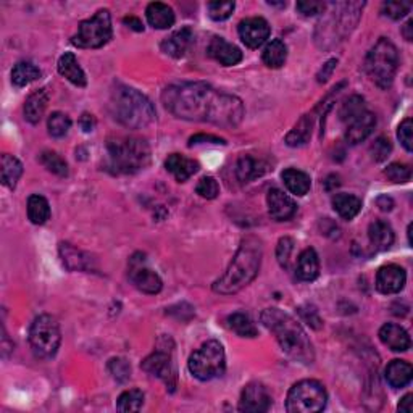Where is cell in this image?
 <instances>
[{
    "label": "cell",
    "instance_id": "cell-1",
    "mask_svg": "<svg viewBox=\"0 0 413 413\" xmlns=\"http://www.w3.org/2000/svg\"><path fill=\"white\" fill-rule=\"evenodd\" d=\"M162 102L173 117L187 121L236 127L244 118V103L239 97L200 81L172 84L163 90Z\"/></svg>",
    "mask_w": 413,
    "mask_h": 413
},
{
    "label": "cell",
    "instance_id": "cell-2",
    "mask_svg": "<svg viewBox=\"0 0 413 413\" xmlns=\"http://www.w3.org/2000/svg\"><path fill=\"white\" fill-rule=\"evenodd\" d=\"M263 257L262 242L253 236H247L242 239L241 246L231 260L228 270L221 278L214 283V291L216 294L231 296L249 286L260 271Z\"/></svg>",
    "mask_w": 413,
    "mask_h": 413
},
{
    "label": "cell",
    "instance_id": "cell-3",
    "mask_svg": "<svg viewBox=\"0 0 413 413\" xmlns=\"http://www.w3.org/2000/svg\"><path fill=\"white\" fill-rule=\"evenodd\" d=\"M262 323L275 334L279 347L291 358L300 363H313L315 350L307 333L299 321L279 308H266L262 312Z\"/></svg>",
    "mask_w": 413,
    "mask_h": 413
},
{
    "label": "cell",
    "instance_id": "cell-4",
    "mask_svg": "<svg viewBox=\"0 0 413 413\" xmlns=\"http://www.w3.org/2000/svg\"><path fill=\"white\" fill-rule=\"evenodd\" d=\"M110 110L113 118L130 130H142L155 120V108L147 97L123 84L112 90Z\"/></svg>",
    "mask_w": 413,
    "mask_h": 413
},
{
    "label": "cell",
    "instance_id": "cell-5",
    "mask_svg": "<svg viewBox=\"0 0 413 413\" xmlns=\"http://www.w3.org/2000/svg\"><path fill=\"white\" fill-rule=\"evenodd\" d=\"M365 4L360 2H336L328 4L325 14H328L323 20L318 23L317 44L321 48L331 47L338 42L344 41L350 33L354 31L358 20H360L362 10Z\"/></svg>",
    "mask_w": 413,
    "mask_h": 413
},
{
    "label": "cell",
    "instance_id": "cell-6",
    "mask_svg": "<svg viewBox=\"0 0 413 413\" xmlns=\"http://www.w3.org/2000/svg\"><path fill=\"white\" fill-rule=\"evenodd\" d=\"M150 163V147L145 139L126 136L107 144V169L113 174H132Z\"/></svg>",
    "mask_w": 413,
    "mask_h": 413
},
{
    "label": "cell",
    "instance_id": "cell-7",
    "mask_svg": "<svg viewBox=\"0 0 413 413\" xmlns=\"http://www.w3.org/2000/svg\"><path fill=\"white\" fill-rule=\"evenodd\" d=\"M399 68V52L397 47L390 39L381 38L376 44L370 48L365 70L376 86L387 89L392 84L394 78Z\"/></svg>",
    "mask_w": 413,
    "mask_h": 413
},
{
    "label": "cell",
    "instance_id": "cell-8",
    "mask_svg": "<svg viewBox=\"0 0 413 413\" xmlns=\"http://www.w3.org/2000/svg\"><path fill=\"white\" fill-rule=\"evenodd\" d=\"M187 368L194 378L200 381H210L221 376L226 370V355L223 345L218 341H206L196 352H192Z\"/></svg>",
    "mask_w": 413,
    "mask_h": 413
},
{
    "label": "cell",
    "instance_id": "cell-9",
    "mask_svg": "<svg viewBox=\"0 0 413 413\" xmlns=\"http://www.w3.org/2000/svg\"><path fill=\"white\" fill-rule=\"evenodd\" d=\"M328 394L317 380H302L291 387L286 399L289 413H318L325 410Z\"/></svg>",
    "mask_w": 413,
    "mask_h": 413
},
{
    "label": "cell",
    "instance_id": "cell-10",
    "mask_svg": "<svg viewBox=\"0 0 413 413\" xmlns=\"http://www.w3.org/2000/svg\"><path fill=\"white\" fill-rule=\"evenodd\" d=\"M29 344H31L36 357L46 358V360L56 357L60 344H62L58 321L52 315H39L29 330Z\"/></svg>",
    "mask_w": 413,
    "mask_h": 413
},
{
    "label": "cell",
    "instance_id": "cell-11",
    "mask_svg": "<svg viewBox=\"0 0 413 413\" xmlns=\"http://www.w3.org/2000/svg\"><path fill=\"white\" fill-rule=\"evenodd\" d=\"M112 39V16L108 10H99L78 26V33L71 38V44L78 48H100Z\"/></svg>",
    "mask_w": 413,
    "mask_h": 413
},
{
    "label": "cell",
    "instance_id": "cell-12",
    "mask_svg": "<svg viewBox=\"0 0 413 413\" xmlns=\"http://www.w3.org/2000/svg\"><path fill=\"white\" fill-rule=\"evenodd\" d=\"M141 368L152 376L160 378L169 390L174 391L176 387V370L173 365L172 350L157 349L154 354H150L147 358H144Z\"/></svg>",
    "mask_w": 413,
    "mask_h": 413
},
{
    "label": "cell",
    "instance_id": "cell-13",
    "mask_svg": "<svg viewBox=\"0 0 413 413\" xmlns=\"http://www.w3.org/2000/svg\"><path fill=\"white\" fill-rule=\"evenodd\" d=\"M271 407V396L262 382H249L242 390L239 410L247 413H263Z\"/></svg>",
    "mask_w": 413,
    "mask_h": 413
},
{
    "label": "cell",
    "instance_id": "cell-14",
    "mask_svg": "<svg viewBox=\"0 0 413 413\" xmlns=\"http://www.w3.org/2000/svg\"><path fill=\"white\" fill-rule=\"evenodd\" d=\"M239 38L241 41L249 48H258L260 46H263L266 39L270 38L271 28L268 21L265 20L262 16H252V18H246L239 23L238 28Z\"/></svg>",
    "mask_w": 413,
    "mask_h": 413
},
{
    "label": "cell",
    "instance_id": "cell-15",
    "mask_svg": "<svg viewBox=\"0 0 413 413\" xmlns=\"http://www.w3.org/2000/svg\"><path fill=\"white\" fill-rule=\"evenodd\" d=\"M407 281L405 270L399 265H385L376 273V289L381 294H397L404 289Z\"/></svg>",
    "mask_w": 413,
    "mask_h": 413
},
{
    "label": "cell",
    "instance_id": "cell-16",
    "mask_svg": "<svg viewBox=\"0 0 413 413\" xmlns=\"http://www.w3.org/2000/svg\"><path fill=\"white\" fill-rule=\"evenodd\" d=\"M266 205H268L270 216L276 221H288L297 211V204L294 200L276 187H273L266 194Z\"/></svg>",
    "mask_w": 413,
    "mask_h": 413
},
{
    "label": "cell",
    "instance_id": "cell-17",
    "mask_svg": "<svg viewBox=\"0 0 413 413\" xmlns=\"http://www.w3.org/2000/svg\"><path fill=\"white\" fill-rule=\"evenodd\" d=\"M376 126V117L365 110L362 115H358L357 118L350 120L347 123V130H345V141L350 145H355L358 142H363L365 139L372 135Z\"/></svg>",
    "mask_w": 413,
    "mask_h": 413
},
{
    "label": "cell",
    "instance_id": "cell-18",
    "mask_svg": "<svg viewBox=\"0 0 413 413\" xmlns=\"http://www.w3.org/2000/svg\"><path fill=\"white\" fill-rule=\"evenodd\" d=\"M209 56L223 66H234L242 60L241 48L223 38H218V36L210 41Z\"/></svg>",
    "mask_w": 413,
    "mask_h": 413
},
{
    "label": "cell",
    "instance_id": "cell-19",
    "mask_svg": "<svg viewBox=\"0 0 413 413\" xmlns=\"http://www.w3.org/2000/svg\"><path fill=\"white\" fill-rule=\"evenodd\" d=\"M131 281L141 293L150 296L159 294L163 288L162 279L155 271L139 266L135 262H131Z\"/></svg>",
    "mask_w": 413,
    "mask_h": 413
},
{
    "label": "cell",
    "instance_id": "cell-20",
    "mask_svg": "<svg viewBox=\"0 0 413 413\" xmlns=\"http://www.w3.org/2000/svg\"><path fill=\"white\" fill-rule=\"evenodd\" d=\"M194 41V33L189 26H184L174 31L169 38L162 42V52L173 58L184 57V53L189 51Z\"/></svg>",
    "mask_w": 413,
    "mask_h": 413
},
{
    "label": "cell",
    "instance_id": "cell-21",
    "mask_svg": "<svg viewBox=\"0 0 413 413\" xmlns=\"http://www.w3.org/2000/svg\"><path fill=\"white\" fill-rule=\"evenodd\" d=\"M380 339L386 347H390L394 352H407L412 345L409 333L402 326L394 323H386L381 326Z\"/></svg>",
    "mask_w": 413,
    "mask_h": 413
},
{
    "label": "cell",
    "instance_id": "cell-22",
    "mask_svg": "<svg viewBox=\"0 0 413 413\" xmlns=\"http://www.w3.org/2000/svg\"><path fill=\"white\" fill-rule=\"evenodd\" d=\"M165 168L167 172L172 173L178 183H184L191 178L192 174H196L199 172V162L187 159L184 155L179 154H172L168 155V159L165 160Z\"/></svg>",
    "mask_w": 413,
    "mask_h": 413
},
{
    "label": "cell",
    "instance_id": "cell-23",
    "mask_svg": "<svg viewBox=\"0 0 413 413\" xmlns=\"http://www.w3.org/2000/svg\"><path fill=\"white\" fill-rule=\"evenodd\" d=\"M60 257H62L63 265L70 271H84L93 268V260L88 253H84L80 249L68 244V242H62L58 247Z\"/></svg>",
    "mask_w": 413,
    "mask_h": 413
},
{
    "label": "cell",
    "instance_id": "cell-24",
    "mask_svg": "<svg viewBox=\"0 0 413 413\" xmlns=\"http://www.w3.org/2000/svg\"><path fill=\"white\" fill-rule=\"evenodd\" d=\"M58 73L62 75L65 80H68L71 84H75L78 88H84L88 84L86 75H84L83 68L78 63V58L75 53L65 52L62 57L58 58Z\"/></svg>",
    "mask_w": 413,
    "mask_h": 413
},
{
    "label": "cell",
    "instance_id": "cell-25",
    "mask_svg": "<svg viewBox=\"0 0 413 413\" xmlns=\"http://www.w3.org/2000/svg\"><path fill=\"white\" fill-rule=\"evenodd\" d=\"M296 275L302 281H315L320 275V260L318 253L315 252V249L308 247L297 258L296 266Z\"/></svg>",
    "mask_w": 413,
    "mask_h": 413
},
{
    "label": "cell",
    "instance_id": "cell-26",
    "mask_svg": "<svg viewBox=\"0 0 413 413\" xmlns=\"http://www.w3.org/2000/svg\"><path fill=\"white\" fill-rule=\"evenodd\" d=\"M145 16H147L149 24L154 29H168L174 24V11L167 4L152 2L145 9Z\"/></svg>",
    "mask_w": 413,
    "mask_h": 413
},
{
    "label": "cell",
    "instance_id": "cell-27",
    "mask_svg": "<svg viewBox=\"0 0 413 413\" xmlns=\"http://www.w3.org/2000/svg\"><path fill=\"white\" fill-rule=\"evenodd\" d=\"M368 238L375 251H387L394 242V229L385 220H375L368 226Z\"/></svg>",
    "mask_w": 413,
    "mask_h": 413
},
{
    "label": "cell",
    "instance_id": "cell-28",
    "mask_svg": "<svg viewBox=\"0 0 413 413\" xmlns=\"http://www.w3.org/2000/svg\"><path fill=\"white\" fill-rule=\"evenodd\" d=\"M386 381L394 390H402L407 385H410L413 368L409 362L405 360H392L386 367Z\"/></svg>",
    "mask_w": 413,
    "mask_h": 413
},
{
    "label": "cell",
    "instance_id": "cell-29",
    "mask_svg": "<svg viewBox=\"0 0 413 413\" xmlns=\"http://www.w3.org/2000/svg\"><path fill=\"white\" fill-rule=\"evenodd\" d=\"M266 172V163L252 155H242L236 165V176L241 183H251V181L260 178Z\"/></svg>",
    "mask_w": 413,
    "mask_h": 413
},
{
    "label": "cell",
    "instance_id": "cell-30",
    "mask_svg": "<svg viewBox=\"0 0 413 413\" xmlns=\"http://www.w3.org/2000/svg\"><path fill=\"white\" fill-rule=\"evenodd\" d=\"M48 103V93L47 89H38L33 94H29L24 103V118L31 125H38L41 118L44 117V112Z\"/></svg>",
    "mask_w": 413,
    "mask_h": 413
},
{
    "label": "cell",
    "instance_id": "cell-31",
    "mask_svg": "<svg viewBox=\"0 0 413 413\" xmlns=\"http://www.w3.org/2000/svg\"><path fill=\"white\" fill-rule=\"evenodd\" d=\"M281 178L284 186L288 187V191L297 197H303L310 191V187H312V179H310V176L300 172V169L296 168L284 169Z\"/></svg>",
    "mask_w": 413,
    "mask_h": 413
},
{
    "label": "cell",
    "instance_id": "cell-32",
    "mask_svg": "<svg viewBox=\"0 0 413 413\" xmlns=\"http://www.w3.org/2000/svg\"><path fill=\"white\" fill-rule=\"evenodd\" d=\"M333 209L336 214L344 218V220H354V218L360 214L362 210V200L354 194H336L331 200Z\"/></svg>",
    "mask_w": 413,
    "mask_h": 413
},
{
    "label": "cell",
    "instance_id": "cell-33",
    "mask_svg": "<svg viewBox=\"0 0 413 413\" xmlns=\"http://www.w3.org/2000/svg\"><path fill=\"white\" fill-rule=\"evenodd\" d=\"M0 167H2L0 168L2 169V184L14 191L23 174L21 162L14 155L4 154L2 159H0Z\"/></svg>",
    "mask_w": 413,
    "mask_h": 413
},
{
    "label": "cell",
    "instance_id": "cell-34",
    "mask_svg": "<svg viewBox=\"0 0 413 413\" xmlns=\"http://www.w3.org/2000/svg\"><path fill=\"white\" fill-rule=\"evenodd\" d=\"M263 63L268 66V68L278 70L286 63L288 58V47L281 39H273L271 42L266 44L262 53Z\"/></svg>",
    "mask_w": 413,
    "mask_h": 413
},
{
    "label": "cell",
    "instance_id": "cell-35",
    "mask_svg": "<svg viewBox=\"0 0 413 413\" xmlns=\"http://www.w3.org/2000/svg\"><path fill=\"white\" fill-rule=\"evenodd\" d=\"M312 126L313 118L310 115H303L286 136V144L289 147H300V145L307 144L310 136H312Z\"/></svg>",
    "mask_w": 413,
    "mask_h": 413
},
{
    "label": "cell",
    "instance_id": "cell-36",
    "mask_svg": "<svg viewBox=\"0 0 413 413\" xmlns=\"http://www.w3.org/2000/svg\"><path fill=\"white\" fill-rule=\"evenodd\" d=\"M41 70L31 62H20L14 66L11 70V83L15 88H24L33 81L39 80Z\"/></svg>",
    "mask_w": 413,
    "mask_h": 413
},
{
    "label": "cell",
    "instance_id": "cell-37",
    "mask_svg": "<svg viewBox=\"0 0 413 413\" xmlns=\"http://www.w3.org/2000/svg\"><path fill=\"white\" fill-rule=\"evenodd\" d=\"M28 218L33 224H44L51 218V205L46 197L34 194L28 199Z\"/></svg>",
    "mask_w": 413,
    "mask_h": 413
},
{
    "label": "cell",
    "instance_id": "cell-38",
    "mask_svg": "<svg viewBox=\"0 0 413 413\" xmlns=\"http://www.w3.org/2000/svg\"><path fill=\"white\" fill-rule=\"evenodd\" d=\"M228 326L241 338H255L258 334L257 326L253 325L251 317L242 312H236L228 317Z\"/></svg>",
    "mask_w": 413,
    "mask_h": 413
},
{
    "label": "cell",
    "instance_id": "cell-39",
    "mask_svg": "<svg viewBox=\"0 0 413 413\" xmlns=\"http://www.w3.org/2000/svg\"><path fill=\"white\" fill-rule=\"evenodd\" d=\"M39 162L47 168L48 172L60 176V178H66L68 176V163L65 162L62 155H58L57 152L44 150L39 155Z\"/></svg>",
    "mask_w": 413,
    "mask_h": 413
},
{
    "label": "cell",
    "instance_id": "cell-40",
    "mask_svg": "<svg viewBox=\"0 0 413 413\" xmlns=\"http://www.w3.org/2000/svg\"><path fill=\"white\" fill-rule=\"evenodd\" d=\"M144 405V392L139 390L125 391L117 400L118 412H139Z\"/></svg>",
    "mask_w": 413,
    "mask_h": 413
},
{
    "label": "cell",
    "instance_id": "cell-41",
    "mask_svg": "<svg viewBox=\"0 0 413 413\" xmlns=\"http://www.w3.org/2000/svg\"><path fill=\"white\" fill-rule=\"evenodd\" d=\"M71 127V118L68 115H65L62 112H53L47 120V130L48 135L52 137H63L68 135Z\"/></svg>",
    "mask_w": 413,
    "mask_h": 413
},
{
    "label": "cell",
    "instance_id": "cell-42",
    "mask_svg": "<svg viewBox=\"0 0 413 413\" xmlns=\"http://www.w3.org/2000/svg\"><path fill=\"white\" fill-rule=\"evenodd\" d=\"M365 110H367L365 100H363L360 95H352L350 99H347L343 103L341 110H339V118L347 125L350 120L357 118L358 115H362Z\"/></svg>",
    "mask_w": 413,
    "mask_h": 413
},
{
    "label": "cell",
    "instance_id": "cell-43",
    "mask_svg": "<svg viewBox=\"0 0 413 413\" xmlns=\"http://www.w3.org/2000/svg\"><path fill=\"white\" fill-rule=\"evenodd\" d=\"M236 9L234 2H209L206 4V11H209V16L214 21H224L233 15V11Z\"/></svg>",
    "mask_w": 413,
    "mask_h": 413
},
{
    "label": "cell",
    "instance_id": "cell-44",
    "mask_svg": "<svg viewBox=\"0 0 413 413\" xmlns=\"http://www.w3.org/2000/svg\"><path fill=\"white\" fill-rule=\"evenodd\" d=\"M108 372L113 376V380H117L118 382H125L130 380L131 376V365L127 363V360L125 358H112V360H108Z\"/></svg>",
    "mask_w": 413,
    "mask_h": 413
},
{
    "label": "cell",
    "instance_id": "cell-45",
    "mask_svg": "<svg viewBox=\"0 0 413 413\" xmlns=\"http://www.w3.org/2000/svg\"><path fill=\"white\" fill-rule=\"evenodd\" d=\"M385 174L392 181V183H409L412 179V169L409 165H405V163H391V165L385 169Z\"/></svg>",
    "mask_w": 413,
    "mask_h": 413
},
{
    "label": "cell",
    "instance_id": "cell-46",
    "mask_svg": "<svg viewBox=\"0 0 413 413\" xmlns=\"http://www.w3.org/2000/svg\"><path fill=\"white\" fill-rule=\"evenodd\" d=\"M412 10V4L409 2H385L381 7L382 15L391 18V20H402L409 15Z\"/></svg>",
    "mask_w": 413,
    "mask_h": 413
},
{
    "label": "cell",
    "instance_id": "cell-47",
    "mask_svg": "<svg viewBox=\"0 0 413 413\" xmlns=\"http://www.w3.org/2000/svg\"><path fill=\"white\" fill-rule=\"evenodd\" d=\"M392 150V144L387 137H378L370 145V155L375 162H385Z\"/></svg>",
    "mask_w": 413,
    "mask_h": 413
},
{
    "label": "cell",
    "instance_id": "cell-48",
    "mask_svg": "<svg viewBox=\"0 0 413 413\" xmlns=\"http://www.w3.org/2000/svg\"><path fill=\"white\" fill-rule=\"evenodd\" d=\"M196 192L200 197L211 200L220 194V186H218L215 178H211V176H205V178L200 179L199 184L196 186Z\"/></svg>",
    "mask_w": 413,
    "mask_h": 413
},
{
    "label": "cell",
    "instance_id": "cell-49",
    "mask_svg": "<svg viewBox=\"0 0 413 413\" xmlns=\"http://www.w3.org/2000/svg\"><path fill=\"white\" fill-rule=\"evenodd\" d=\"M294 251V241L291 238H281L278 242L276 247V258L278 263L283 266V268H289L291 263V255Z\"/></svg>",
    "mask_w": 413,
    "mask_h": 413
},
{
    "label": "cell",
    "instance_id": "cell-50",
    "mask_svg": "<svg viewBox=\"0 0 413 413\" xmlns=\"http://www.w3.org/2000/svg\"><path fill=\"white\" fill-rule=\"evenodd\" d=\"M328 7V2H320V0H302V2H297L296 9L299 14L303 16H315L323 14Z\"/></svg>",
    "mask_w": 413,
    "mask_h": 413
},
{
    "label": "cell",
    "instance_id": "cell-51",
    "mask_svg": "<svg viewBox=\"0 0 413 413\" xmlns=\"http://www.w3.org/2000/svg\"><path fill=\"white\" fill-rule=\"evenodd\" d=\"M397 137L407 152L413 150V123L412 118H405L397 127Z\"/></svg>",
    "mask_w": 413,
    "mask_h": 413
},
{
    "label": "cell",
    "instance_id": "cell-52",
    "mask_svg": "<svg viewBox=\"0 0 413 413\" xmlns=\"http://www.w3.org/2000/svg\"><path fill=\"white\" fill-rule=\"evenodd\" d=\"M297 312H299L302 321H305V323L310 328H313V330H320V328L323 326V321L320 318L318 310L313 305H302L297 308Z\"/></svg>",
    "mask_w": 413,
    "mask_h": 413
},
{
    "label": "cell",
    "instance_id": "cell-53",
    "mask_svg": "<svg viewBox=\"0 0 413 413\" xmlns=\"http://www.w3.org/2000/svg\"><path fill=\"white\" fill-rule=\"evenodd\" d=\"M336 66H338V58H331V60H328V62L323 65V68H321L318 71V75H317V81L320 84H323L326 83L328 80H330L331 75H333V71L336 70Z\"/></svg>",
    "mask_w": 413,
    "mask_h": 413
},
{
    "label": "cell",
    "instance_id": "cell-54",
    "mask_svg": "<svg viewBox=\"0 0 413 413\" xmlns=\"http://www.w3.org/2000/svg\"><path fill=\"white\" fill-rule=\"evenodd\" d=\"M204 142H211V144H226L224 139L218 137V136H211V135H196L189 139V145H197V144H204Z\"/></svg>",
    "mask_w": 413,
    "mask_h": 413
},
{
    "label": "cell",
    "instance_id": "cell-55",
    "mask_svg": "<svg viewBox=\"0 0 413 413\" xmlns=\"http://www.w3.org/2000/svg\"><path fill=\"white\" fill-rule=\"evenodd\" d=\"M95 125H97V121H95V117H94V115H90V113H83V115H81V118H80V126L83 127V131H84V132L94 131Z\"/></svg>",
    "mask_w": 413,
    "mask_h": 413
},
{
    "label": "cell",
    "instance_id": "cell-56",
    "mask_svg": "<svg viewBox=\"0 0 413 413\" xmlns=\"http://www.w3.org/2000/svg\"><path fill=\"white\" fill-rule=\"evenodd\" d=\"M412 404H413V396H412V394H407V396L402 400H400L397 410L399 412H405V413H412V410H413Z\"/></svg>",
    "mask_w": 413,
    "mask_h": 413
},
{
    "label": "cell",
    "instance_id": "cell-57",
    "mask_svg": "<svg viewBox=\"0 0 413 413\" xmlns=\"http://www.w3.org/2000/svg\"><path fill=\"white\" fill-rule=\"evenodd\" d=\"M125 24H127V28H131V29H135V31H144V26H142V21L139 20V18L136 16H126L125 18Z\"/></svg>",
    "mask_w": 413,
    "mask_h": 413
},
{
    "label": "cell",
    "instance_id": "cell-58",
    "mask_svg": "<svg viewBox=\"0 0 413 413\" xmlns=\"http://www.w3.org/2000/svg\"><path fill=\"white\" fill-rule=\"evenodd\" d=\"M376 205H378L382 211H391L394 206V200L387 196H381L376 200Z\"/></svg>",
    "mask_w": 413,
    "mask_h": 413
},
{
    "label": "cell",
    "instance_id": "cell-59",
    "mask_svg": "<svg viewBox=\"0 0 413 413\" xmlns=\"http://www.w3.org/2000/svg\"><path fill=\"white\" fill-rule=\"evenodd\" d=\"M402 36L407 41L413 39V20H409L405 23V26L402 28Z\"/></svg>",
    "mask_w": 413,
    "mask_h": 413
},
{
    "label": "cell",
    "instance_id": "cell-60",
    "mask_svg": "<svg viewBox=\"0 0 413 413\" xmlns=\"http://www.w3.org/2000/svg\"><path fill=\"white\" fill-rule=\"evenodd\" d=\"M407 233H409V244L412 246V224L409 226V231H407Z\"/></svg>",
    "mask_w": 413,
    "mask_h": 413
}]
</instances>
